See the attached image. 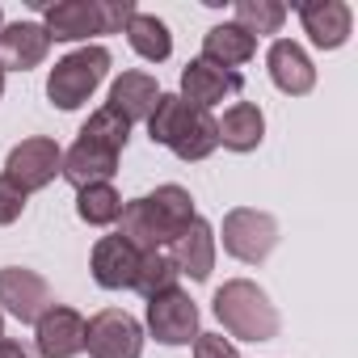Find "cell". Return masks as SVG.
Instances as JSON below:
<instances>
[{"label": "cell", "mask_w": 358, "mask_h": 358, "mask_svg": "<svg viewBox=\"0 0 358 358\" xmlns=\"http://www.w3.org/2000/svg\"><path fill=\"white\" fill-rule=\"evenodd\" d=\"M194 215H199V211H194L190 190L177 186V182H164V186H156L152 194L122 203L118 236H122L127 245H135L139 253H156V249H169L177 236H182V228H186Z\"/></svg>", "instance_id": "obj_1"}, {"label": "cell", "mask_w": 358, "mask_h": 358, "mask_svg": "<svg viewBox=\"0 0 358 358\" xmlns=\"http://www.w3.org/2000/svg\"><path fill=\"white\" fill-rule=\"evenodd\" d=\"M131 139V122L122 114H114L110 106L93 110L89 122L80 127L76 143L64 152V164H59V177L72 186V190H85V186H101L118 173V156Z\"/></svg>", "instance_id": "obj_2"}, {"label": "cell", "mask_w": 358, "mask_h": 358, "mask_svg": "<svg viewBox=\"0 0 358 358\" xmlns=\"http://www.w3.org/2000/svg\"><path fill=\"white\" fill-rule=\"evenodd\" d=\"M148 135H152V143L169 148L177 160H190V164L194 160H207L220 148L215 114L182 101L177 93H160L156 97V106L148 114Z\"/></svg>", "instance_id": "obj_3"}, {"label": "cell", "mask_w": 358, "mask_h": 358, "mask_svg": "<svg viewBox=\"0 0 358 358\" xmlns=\"http://www.w3.org/2000/svg\"><path fill=\"white\" fill-rule=\"evenodd\" d=\"M135 13V0H59L43 9V30L51 43H89L101 34H122Z\"/></svg>", "instance_id": "obj_4"}, {"label": "cell", "mask_w": 358, "mask_h": 358, "mask_svg": "<svg viewBox=\"0 0 358 358\" xmlns=\"http://www.w3.org/2000/svg\"><path fill=\"white\" fill-rule=\"evenodd\" d=\"M211 312L224 324V333L228 337H241V341H274L278 329H282L278 308L270 303V295L253 278H228L215 291Z\"/></svg>", "instance_id": "obj_5"}, {"label": "cell", "mask_w": 358, "mask_h": 358, "mask_svg": "<svg viewBox=\"0 0 358 358\" xmlns=\"http://www.w3.org/2000/svg\"><path fill=\"white\" fill-rule=\"evenodd\" d=\"M110 64L114 59H110V51L101 43H85V47L68 51L47 72V101L55 110H80L101 89V80L110 76Z\"/></svg>", "instance_id": "obj_6"}, {"label": "cell", "mask_w": 358, "mask_h": 358, "mask_svg": "<svg viewBox=\"0 0 358 358\" xmlns=\"http://www.w3.org/2000/svg\"><path fill=\"white\" fill-rule=\"evenodd\" d=\"M215 241H224V253L241 266H262L278 249V220L257 207H232Z\"/></svg>", "instance_id": "obj_7"}, {"label": "cell", "mask_w": 358, "mask_h": 358, "mask_svg": "<svg viewBox=\"0 0 358 358\" xmlns=\"http://www.w3.org/2000/svg\"><path fill=\"white\" fill-rule=\"evenodd\" d=\"M59 164H64V148L51 135H30V139H22V143L9 148L5 177L22 194H38V190H47L59 177Z\"/></svg>", "instance_id": "obj_8"}, {"label": "cell", "mask_w": 358, "mask_h": 358, "mask_svg": "<svg viewBox=\"0 0 358 358\" xmlns=\"http://www.w3.org/2000/svg\"><path fill=\"white\" fill-rule=\"evenodd\" d=\"M143 324L122 308H101L85 320V350L89 358H139L143 354Z\"/></svg>", "instance_id": "obj_9"}, {"label": "cell", "mask_w": 358, "mask_h": 358, "mask_svg": "<svg viewBox=\"0 0 358 358\" xmlns=\"http://www.w3.org/2000/svg\"><path fill=\"white\" fill-rule=\"evenodd\" d=\"M148 333L160 345H194V337L203 333L199 329V303L182 287L148 299Z\"/></svg>", "instance_id": "obj_10"}, {"label": "cell", "mask_w": 358, "mask_h": 358, "mask_svg": "<svg viewBox=\"0 0 358 358\" xmlns=\"http://www.w3.org/2000/svg\"><path fill=\"white\" fill-rule=\"evenodd\" d=\"M34 354L38 358H76V354H85V316L68 303H51L34 320Z\"/></svg>", "instance_id": "obj_11"}, {"label": "cell", "mask_w": 358, "mask_h": 358, "mask_svg": "<svg viewBox=\"0 0 358 358\" xmlns=\"http://www.w3.org/2000/svg\"><path fill=\"white\" fill-rule=\"evenodd\" d=\"M295 13H299V26L316 51H337L354 34V9L345 0H299Z\"/></svg>", "instance_id": "obj_12"}, {"label": "cell", "mask_w": 358, "mask_h": 358, "mask_svg": "<svg viewBox=\"0 0 358 358\" xmlns=\"http://www.w3.org/2000/svg\"><path fill=\"white\" fill-rule=\"evenodd\" d=\"M51 287L38 270H26V266H5L0 270V308H5L13 320L22 324H34L47 308H51Z\"/></svg>", "instance_id": "obj_13"}, {"label": "cell", "mask_w": 358, "mask_h": 358, "mask_svg": "<svg viewBox=\"0 0 358 358\" xmlns=\"http://www.w3.org/2000/svg\"><path fill=\"white\" fill-rule=\"evenodd\" d=\"M266 72L274 80L278 93L287 97H308L316 89V64L312 55L295 43V38H274L270 51H266Z\"/></svg>", "instance_id": "obj_14"}, {"label": "cell", "mask_w": 358, "mask_h": 358, "mask_svg": "<svg viewBox=\"0 0 358 358\" xmlns=\"http://www.w3.org/2000/svg\"><path fill=\"white\" fill-rule=\"evenodd\" d=\"M245 89V76L241 72H224V68H215V64H207V59H190L186 68H182V101H190V106H199V110H215L220 101H228V97H236Z\"/></svg>", "instance_id": "obj_15"}, {"label": "cell", "mask_w": 358, "mask_h": 358, "mask_svg": "<svg viewBox=\"0 0 358 358\" xmlns=\"http://www.w3.org/2000/svg\"><path fill=\"white\" fill-rule=\"evenodd\" d=\"M215 249H220L215 228H211L203 215H194V220L182 228V236L169 245V257H173L177 274H186V278H194V282H207L211 270H215Z\"/></svg>", "instance_id": "obj_16"}, {"label": "cell", "mask_w": 358, "mask_h": 358, "mask_svg": "<svg viewBox=\"0 0 358 358\" xmlns=\"http://www.w3.org/2000/svg\"><path fill=\"white\" fill-rule=\"evenodd\" d=\"M89 270H93V282L101 291H127L135 287V270H139V249L127 245L118 232L101 236L89 253Z\"/></svg>", "instance_id": "obj_17"}, {"label": "cell", "mask_w": 358, "mask_h": 358, "mask_svg": "<svg viewBox=\"0 0 358 358\" xmlns=\"http://www.w3.org/2000/svg\"><path fill=\"white\" fill-rule=\"evenodd\" d=\"M51 55L43 22H13L0 30V72H30Z\"/></svg>", "instance_id": "obj_18"}, {"label": "cell", "mask_w": 358, "mask_h": 358, "mask_svg": "<svg viewBox=\"0 0 358 358\" xmlns=\"http://www.w3.org/2000/svg\"><path fill=\"white\" fill-rule=\"evenodd\" d=\"M215 135H220V148L245 156V152H257L262 139H266V114L257 101H232L224 110V118H215Z\"/></svg>", "instance_id": "obj_19"}, {"label": "cell", "mask_w": 358, "mask_h": 358, "mask_svg": "<svg viewBox=\"0 0 358 358\" xmlns=\"http://www.w3.org/2000/svg\"><path fill=\"white\" fill-rule=\"evenodd\" d=\"M160 93H164V89L156 85V76L135 68V72H122V76L110 85V101H106V106H110L114 114H122V118L135 127V122H148V114H152V106H156Z\"/></svg>", "instance_id": "obj_20"}, {"label": "cell", "mask_w": 358, "mask_h": 358, "mask_svg": "<svg viewBox=\"0 0 358 358\" xmlns=\"http://www.w3.org/2000/svg\"><path fill=\"white\" fill-rule=\"evenodd\" d=\"M253 55H257V38L249 30H241L236 22H220V26H211L203 34V55L199 59H207V64H215L224 72H236Z\"/></svg>", "instance_id": "obj_21"}, {"label": "cell", "mask_w": 358, "mask_h": 358, "mask_svg": "<svg viewBox=\"0 0 358 358\" xmlns=\"http://www.w3.org/2000/svg\"><path fill=\"white\" fill-rule=\"evenodd\" d=\"M122 34H127L131 51H135L139 59H148V64H164V59L173 55V34H169V26H164L156 13H135Z\"/></svg>", "instance_id": "obj_22"}, {"label": "cell", "mask_w": 358, "mask_h": 358, "mask_svg": "<svg viewBox=\"0 0 358 358\" xmlns=\"http://www.w3.org/2000/svg\"><path fill=\"white\" fill-rule=\"evenodd\" d=\"M76 215H80L89 228H110V224H118V215H122V194H118L110 182L85 186V190H76Z\"/></svg>", "instance_id": "obj_23"}, {"label": "cell", "mask_w": 358, "mask_h": 358, "mask_svg": "<svg viewBox=\"0 0 358 358\" xmlns=\"http://www.w3.org/2000/svg\"><path fill=\"white\" fill-rule=\"evenodd\" d=\"M177 278H182V274H177V266H173V257H169L164 249L139 253V270H135V287H131V291H139L143 299H156V295L173 291Z\"/></svg>", "instance_id": "obj_24"}, {"label": "cell", "mask_w": 358, "mask_h": 358, "mask_svg": "<svg viewBox=\"0 0 358 358\" xmlns=\"http://www.w3.org/2000/svg\"><path fill=\"white\" fill-rule=\"evenodd\" d=\"M287 22V5L282 0H236V26L249 30L253 38L278 34Z\"/></svg>", "instance_id": "obj_25"}, {"label": "cell", "mask_w": 358, "mask_h": 358, "mask_svg": "<svg viewBox=\"0 0 358 358\" xmlns=\"http://www.w3.org/2000/svg\"><path fill=\"white\" fill-rule=\"evenodd\" d=\"M26 203H30V194H22L5 173H0V228H9V224H17L22 215H26Z\"/></svg>", "instance_id": "obj_26"}, {"label": "cell", "mask_w": 358, "mask_h": 358, "mask_svg": "<svg viewBox=\"0 0 358 358\" xmlns=\"http://www.w3.org/2000/svg\"><path fill=\"white\" fill-rule=\"evenodd\" d=\"M194 358H241V350L224 333H199L194 337Z\"/></svg>", "instance_id": "obj_27"}, {"label": "cell", "mask_w": 358, "mask_h": 358, "mask_svg": "<svg viewBox=\"0 0 358 358\" xmlns=\"http://www.w3.org/2000/svg\"><path fill=\"white\" fill-rule=\"evenodd\" d=\"M0 358H38L26 341H17V337H5L0 341Z\"/></svg>", "instance_id": "obj_28"}, {"label": "cell", "mask_w": 358, "mask_h": 358, "mask_svg": "<svg viewBox=\"0 0 358 358\" xmlns=\"http://www.w3.org/2000/svg\"><path fill=\"white\" fill-rule=\"evenodd\" d=\"M0 341H5V312H0Z\"/></svg>", "instance_id": "obj_29"}, {"label": "cell", "mask_w": 358, "mask_h": 358, "mask_svg": "<svg viewBox=\"0 0 358 358\" xmlns=\"http://www.w3.org/2000/svg\"><path fill=\"white\" fill-rule=\"evenodd\" d=\"M0 97H5V72H0Z\"/></svg>", "instance_id": "obj_30"}, {"label": "cell", "mask_w": 358, "mask_h": 358, "mask_svg": "<svg viewBox=\"0 0 358 358\" xmlns=\"http://www.w3.org/2000/svg\"><path fill=\"white\" fill-rule=\"evenodd\" d=\"M0 30H5V9H0Z\"/></svg>", "instance_id": "obj_31"}]
</instances>
